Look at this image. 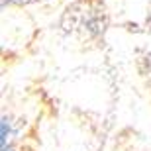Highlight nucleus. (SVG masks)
Wrapping results in <instances>:
<instances>
[{
    "label": "nucleus",
    "instance_id": "1",
    "mask_svg": "<svg viewBox=\"0 0 151 151\" xmlns=\"http://www.w3.org/2000/svg\"><path fill=\"white\" fill-rule=\"evenodd\" d=\"M16 135H18V129H16V126H14V122H12V118L4 114L2 120H0V149L16 145V143H14Z\"/></svg>",
    "mask_w": 151,
    "mask_h": 151
},
{
    "label": "nucleus",
    "instance_id": "2",
    "mask_svg": "<svg viewBox=\"0 0 151 151\" xmlns=\"http://www.w3.org/2000/svg\"><path fill=\"white\" fill-rule=\"evenodd\" d=\"M0 151H26L24 147H20V145H10V147H6V149H0Z\"/></svg>",
    "mask_w": 151,
    "mask_h": 151
}]
</instances>
